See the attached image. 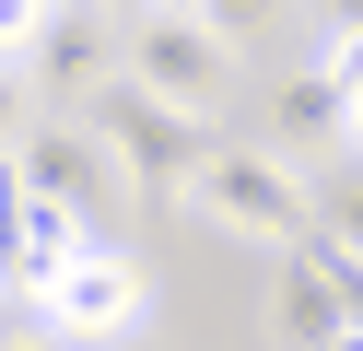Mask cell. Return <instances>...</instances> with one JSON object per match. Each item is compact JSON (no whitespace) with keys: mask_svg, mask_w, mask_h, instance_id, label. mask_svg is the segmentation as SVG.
Here are the masks:
<instances>
[{"mask_svg":"<svg viewBox=\"0 0 363 351\" xmlns=\"http://www.w3.org/2000/svg\"><path fill=\"white\" fill-rule=\"evenodd\" d=\"M141 316H152V269H141V246H118V234H82V246L35 281V328L71 340V351L141 340Z\"/></svg>","mask_w":363,"mask_h":351,"instance_id":"cell-1","label":"cell"},{"mask_svg":"<svg viewBox=\"0 0 363 351\" xmlns=\"http://www.w3.org/2000/svg\"><path fill=\"white\" fill-rule=\"evenodd\" d=\"M176 199L211 234H246V246H305V176L281 152H246V140H211V152L176 176Z\"/></svg>","mask_w":363,"mask_h":351,"instance_id":"cell-2","label":"cell"},{"mask_svg":"<svg viewBox=\"0 0 363 351\" xmlns=\"http://www.w3.org/2000/svg\"><path fill=\"white\" fill-rule=\"evenodd\" d=\"M118 82H141L152 106H176V117H235V47L211 35V23H188V12H141L118 35Z\"/></svg>","mask_w":363,"mask_h":351,"instance_id":"cell-3","label":"cell"},{"mask_svg":"<svg viewBox=\"0 0 363 351\" xmlns=\"http://www.w3.org/2000/svg\"><path fill=\"white\" fill-rule=\"evenodd\" d=\"M94 140H106V164L118 176H141V187H176L199 152H211V117H176V106H152L141 82H94Z\"/></svg>","mask_w":363,"mask_h":351,"instance_id":"cell-4","label":"cell"},{"mask_svg":"<svg viewBox=\"0 0 363 351\" xmlns=\"http://www.w3.org/2000/svg\"><path fill=\"white\" fill-rule=\"evenodd\" d=\"M12 176L35 187V199H59V211H82V223H94L106 199H118V164H106V140L94 129H48V117H24V140H12Z\"/></svg>","mask_w":363,"mask_h":351,"instance_id":"cell-5","label":"cell"},{"mask_svg":"<svg viewBox=\"0 0 363 351\" xmlns=\"http://www.w3.org/2000/svg\"><path fill=\"white\" fill-rule=\"evenodd\" d=\"M12 70H35L48 94H94V82H118V23H106L94 0H59V12L24 35V59H12Z\"/></svg>","mask_w":363,"mask_h":351,"instance_id":"cell-6","label":"cell"},{"mask_svg":"<svg viewBox=\"0 0 363 351\" xmlns=\"http://www.w3.org/2000/svg\"><path fill=\"white\" fill-rule=\"evenodd\" d=\"M352 117H363L352 47L316 59V70H293V82H281V164H293V152H352Z\"/></svg>","mask_w":363,"mask_h":351,"instance_id":"cell-7","label":"cell"},{"mask_svg":"<svg viewBox=\"0 0 363 351\" xmlns=\"http://www.w3.org/2000/svg\"><path fill=\"white\" fill-rule=\"evenodd\" d=\"M340 328H352V281H340L316 246H293V269L269 281V340L281 351H328Z\"/></svg>","mask_w":363,"mask_h":351,"instance_id":"cell-8","label":"cell"},{"mask_svg":"<svg viewBox=\"0 0 363 351\" xmlns=\"http://www.w3.org/2000/svg\"><path fill=\"white\" fill-rule=\"evenodd\" d=\"M281 12H293V0H188V23H211L223 47H258V35H269Z\"/></svg>","mask_w":363,"mask_h":351,"instance_id":"cell-9","label":"cell"},{"mask_svg":"<svg viewBox=\"0 0 363 351\" xmlns=\"http://www.w3.org/2000/svg\"><path fill=\"white\" fill-rule=\"evenodd\" d=\"M305 12H316V59H340V47H352V12H363V0H305Z\"/></svg>","mask_w":363,"mask_h":351,"instance_id":"cell-10","label":"cell"},{"mask_svg":"<svg viewBox=\"0 0 363 351\" xmlns=\"http://www.w3.org/2000/svg\"><path fill=\"white\" fill-rule=\"evenodd\" d=\"M24 117H35V94H24V70H0V152L24 140Z\"/></svg>","mask_w":363,"mask_h":351,"instance_id":"cell-11","label":"cell"},{"mask_svg":"<svg viewBox=\"0 0 363 351\" xmlns=\"http://www.w3.org/2000/svg\"><path fill=\"white\" fill-rule=\"evenodd\" d=\"M0 351H71V340H48V328H0Z\"/></svg>","mask_w":363,"mask_h":351,"instance_id":"cell-12","label":"cell"},{"mask_svg":"<svg viewBox=\"0 0 363 351\" xmlns=\"http://www.w3.org/2000/svg\"><path fill=\"white\" fill-rule=\"evenodd\" d=\"M328 351H363V328H340V340H328Z\"/></svg>","mask_w":363,"mask_h":351,"instance_id":"cell-13","label":"cell"},{"mask_svg":"<svg viewBox=\"0 0 363 351\" xmlns=\"http://www.w3.org/2000/svg\"><path fill=\"white\" fill-rule=\"evenodd\" d=\"M141 12H188V0H141Z\"/></svg>","mask_w":363,"mask_h":351,"instance_id":"cell-14","label":"cell"},{"mask_svg":"<svg viewBox=\"0 0 363 351\" xmlns=\"http://www.w3.org/2000/svg\"><path fill=\"white\" fill-rule=\"evenodd\" d=\"M94 351H141V340H94Z\"/></svg>","mask_w":363,"mask_h":351,"instance_id":"cell-15","label":"cell"},{"mask_svg":"<svg viewBox=\"0 0 363 351\" xmlns=\"http://www.w3.org/2000/svg\"><path fill=\"white\" fill-rule=\"evenodd\" d=\"M94 12H129V0H94Z\"/></svg>","mask_w":363,"mask_h":351,"instance_id":"cell-16","label":"cell"},{"mask_svg":"<svg viewBox=\"0 0 363 351\" xmlns=\"http://www.w3.org/2000/svg\"><path fill=\"white\" fill-rule=\"evenodd\" d=\"M0 70H12V47H0Z\"/></svg>","mask_w":363,"mask_h":351,"instance_id":"cell-17","label":"cell"}]
</instances>
